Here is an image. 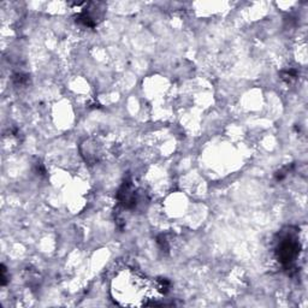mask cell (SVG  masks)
I'll list each match as a JSON object with an SVG mask.
<instances>
[{
    "mask_svg": "<svg viewBox=\"0 0 308 308\" xmlns=\"http://www.w3.org/2000/svg\"><path fill=\"white\" fill-rule=\"evenodd\" d=\"M117 199L126 210H131L138 205V191L131 181H124L117 193Z\"/></svg>",
    "mask_w": 308,
    "mask_h": 308,
    "instance_id": "obj_3",
    "label": "cell"
},
{
    "mask_svg": "<svg viewBox=\"0 0 308 308\" xmlns=\"http://www.w3.org/2000/svg\"><path fill=\"white\" fill-rule=\"evenodd\" d=\"M169 289L170 282L165 278L150 279L133 270H125L112 280L111 295L123 307L156 306Z\"/></svg>",
    "mask_w": 308,
    "mask_h": 308,
    "instance_id": "obj_1",
    "label": "cell"
},
{
    "mask_svg": "<svg viewBox=\"0 0 308 308\" xmlns=\"http://www.w3.org/2000/svg\"><path fill=\"white\" fill-rule=\"evenodd\" d=\"M301 245L297 231L293 228H287L285 230L279 231L275 253L277 260L282 263L284 270L290 271L294 269L296 260L299 259Z\"/></svg>",
    "mask_w": 308,
    "mask_h": 308,
    "instance_id": "obj_2",
    "label": "cell"
},
{
    "mask_svg": "<svg viewBox=\"0 0 308 308\" xmlns=\"http://www.w3.org/2000/svg\"><path fill=\"white\" fill-rule=\"evenodd\" d=\"M296 76H297V74H296V71H295V70L284 71V73L282 74V78H283L284 81H287V82L293 81L294 78H296Z\"/></svg>",
    "mask_w": 308,
    "mask_h": 308,
    "instance_id": "obj_5",
    "label": "cell"
},
{
    "mask_svg": "<svg viewBox=\"0 0 308 308\" xmlns=\"http://www.w3.org/2000/svg\"><path fill=\"white\" fill-rule=\"evenodd\" d=\"M8 272H6L5 265H2V285L5 287L8 283Z\"/></svg>",
    "mask_w": 308,
    "mask_h": 308,
    "instance_id": "obj_6",
    "label": "cell"
},
{
    "mask_svg": "<svg viewBox=\"0 0 308 308\" xmlns=\"http://www.w3.org/2000/svg\"><path fill=\"white\" fill-rule=\"evenodd\" d=\"M76 23L84 27H88V28H94V27L97 26V22H95L94 17L91 16L88 12L78 13L76 16Z\"/></svg>",
    "mask_w": 308,
    "mask_h": 308,
    "instance_id": "obj_4",
    "label": "cell"
}]
</instances>
